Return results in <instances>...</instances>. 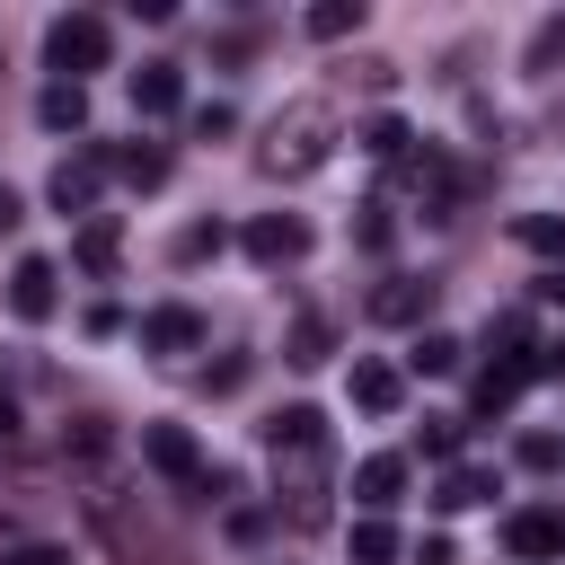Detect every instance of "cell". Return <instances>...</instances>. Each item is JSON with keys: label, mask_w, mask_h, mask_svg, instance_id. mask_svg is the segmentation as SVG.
<instances>
[{"label": "cell", "mask_w": 565, "mask_h": 565, "mask_svg": "<svg viewBox=\"0 0 565 565\" xmlns=\"http://www.w3.org/2000/svg\"><path fill=\"white\" fill-rule=\"evenodd\" d=\"M79 512H88V530H97V539H106V547H115L124 565H177V547H185V539H177V521H168V512H159L150 494H132V486H115L106 468L88 477V494H79Z\"/></svg>", "instance_id": "obj_1"}, {"label": "cell", "mask_w": 565, "mask_h": 565, "mask_svg": "<svg viewBox=\"0 0 565 565\" xmlns=\"http://www.w3.org/2000/svg\"><path fill=\"white\" fill-rule=\"evenodd\" d=\"M327 150H335V106H327V97H300V106H282V115H274V132H265L256 168H265V177H309Z\"/></svg>", "instance_id": "obj_2"}, {"label": "cell", "mask_w": 565, "mask_h": 565, "mask_svg": "<svg viewBox=\"0 0 565 565\" xmlns=\"http://www.w3.org/2000/svg\"><path fill=\"white\" fill-rule=\"evenodd\" d=\"M44 62H53L62 79H79V71H106V18H88V9H62V18L44 26Z\"/></svg>", "instance_id": "obj_3"}, {"label": "cell", "mask_w": 565, "mask_h": 565, "mask_svg": "<svg viewBox=\"0 0 565 565\" xmlns=\"http://www.w3.org/2000/svg\"><path fill=\"white\" fill-rule=\"evenodd\" d=\"M503 547H512L521 565H556V556H565V512H547V503H521V512L503 521Z\"/></svg>", "instance_id": "obj_4"}, {"label": "cell", "mask_w": 565, "mask_h": 565, "mask_svg": "<svg viewBox=\"0 0 565 565\" xmlns=\"http://www.w3.org/2000/svg\"><path fill=\"white\" fill-rule=\"evenodd\" d=\"M247 256H256L265 274H274V265H300V256H309V221H300V212H256V221H247Z\"/></svg>", "instance_id": "obj_5"}, {"label": "cell", "mask_w": 565, "mask_h": 565, "mask_svg": "<svg viewBox=\"0 0 565 565\" xmlns=\"http://www.w3.org/2000/svg\"><path fill=\"white\" fill-rule=\"evenodd\" d=\"M141 459L168 477V486H203V450L185 424H141Z\"/></svg>", "instance_id": "obj_6"}, {"label": "cell", "mask_w": 565, "mask_h": 565, "mask_svg": "<svg viewBox=\"0 0 565 565\" xmlns=\"http://www.w3.org/2000/svg\"><path fill=\"white\" fill-rule=\"evenodd\" d=\"M97 185H106V150H88V159H62V168L44 177L53 212H88V221H97Z\"/></svg>", "instance_id": "obj_7"}, {"label": "cell", "mask_w": 565, "mask_h": 565, "mask_svg": "<svg viewBox=\"0 0 565 565\" xmlns=\"http://www.w3.org/2000/svg\"><path fill=\"white\" fill-rule=\"evenodd\" d=\"M282 494H291V530H318L327 521V450L282 459Z\"/></svg>", "instance_id": "obj_8"}, {"label": "cell", "mask_w": 565, "mask_h": 565, "mask_svg": "<svg viewBox=\"0 0 565 565\" xmlns=\"http://www.w3.org/2000/svg\"><path fill=\"white\" fill-rule=\"evenodd\" d=\"M194 344H203V318H194L185 300L141 309V353H194Z\"/></svg>", "instance_id": "obj_9"}, {"label": "cell", "mask_w": 565, "mask_h": 565, "mask_svg": "<svg viewBox=\"0 0 565 565\" xmlns=\"http://www.w3.org/2000/svg\"><path fill=\"white\" fill-rule=\"evenodd\" d=\"M265 450H274V459H309V450H327V415H318V406H282V415H265Z\"/></svg>", "instance_id": "obj_10"}, {"label": "cell", "mask_w": 565, "mask_h": 565, "mask_svg": "<svg viewBox=\"0 0 565 565\" xmlns=\"http://www.w3.org/2000/svg\"><path fill=\"white\" fill-rule=\"evenodd\" d=\"M371 318H380V327H415V318H433V282H415V274H388V282L371 291Z\"/></svg>", "instance_id": "obj_11"}, {"label": "cell", "mask_w": 565, "mask_h": 565, "mask_svg": "<svg viewBox=\"0 0 565 565\" xmlns=\"http://www.w3.org/2000/svg\"><path fill=\"white\" fill-rule=\"evenodd\" d=\"M397 486H406V459H397V450H371V459L353 468V503H362L371 521H380V512L397 503Z\"/></svg>", "instance_id": "obj_12"}, {"label": "cell", "mask_w": 565, "mask_h": 565, "mask_svg": "<svg viewBox=\"0 0 565 565\" xmlns=\"http://www.w3.org/2000/svg\"><path fill=\"white\" fill-rule=\"evenodd\" d=\"M53 282H62V274H53L44 256H18V274H9V309H18L26 327H35V318H53Z\"/></svg>", "instance_id": "obj_13"}, {"label": "cell", "mask_w": 565, "mask_h": 565, "mask_svg": "<svg viewBox=\"0 0 565 565\" xmlns=\"http://www.w3.org/2000/svg\"><path fill=\"white\" fill-rule=\"evenodd\" d=\"M132 106H141V115H177V106H185V71H177V62H141V71H132Z\"/></svg>", "instance_id": "obj_14"}, {"label": "cell", "mask_w": 565, "mask_h": 565, "mask_svg": "<svg viewBox=\"0 0 565 565\" xmlns=\"http://www.w3.org/2000/svg\"><path fill=\"white\" fill-rule=\"evenodd\" d=\"M71 256H79V274H115V265H124V230H115V221L97 212V221H79Z\"/></svg>", "instance_id": "obj_15"}, {"label": "cell", "mask_w": 565, "mask_h": 565, "mask_svg": "<svg viewBox=\"0 0 565 565\" xmlns=\"http://www.w3.org/2000/svg\"><path fill=\"white\" fill-rule=\"evenodd\" d=\"M530 380H539V362H486V371H477V415H503Z\"/></svg>", "instance_id": "obj_16"}, {"label": "cell", "mask_w": 565, "mask_h": 565, "mask_svg": "<svg viewBox=\"0 0 565 565\" xmlns=\"http://www.w3.org/2000/svg\"><path fill=\"white\" fill-rule=\"evenodd\" d=\"M62 450H71V468H79V477H97V468L115 459V424H106V415H79V424L62 433Z\"/></svg>", "instance_id": "obj_17"}, {"label": "cell", "mask_w": 565, "mask_h": 565, "mask_svg": "<svg viewBox=\"0 0 565 565\" xmlns=\"http://www.w3.org/2000/svg\"><path fill=\"white\" fill-rule=\"evenodd\" d=\"M106 168H115L124 185H141V194L168 185V150H159V141H124V150H106Z\"/></svg>", "instance_id": "obj_18"}, {"label": "cell", "mask_w": 565, "mask_h": 565, "mask_svg": "<svg viewBox=\"0 0 565 565\" xmlns=\"http://www.w3.org/2000/svg\"><path fill=\"white\" fill-rule=\"evenodd\" d=\"M35 115H44L53 132H79V124H88V88H79V79H44V97H35Z\"/></svg>", "instance_id": "obj_19"}, {"label": "cell", "mask_w": 565, "mask_h": 565, "mask_svg": "<svg viewBox=\"0 0 565 565\" xmlns=\"http://www.w3.org/2000/svg\"><path fill=\"white\" fill-rule=\"evenodd\" d=\"M397 397H406V388H397L388 362H353V406H362V415H397Z\"/></svg>", "instance_id": "obj_20"}, {"label": "cell", "mask_w": 565, "mask_h": 565, "mask_svg": "<svg viewBox=\"0 0 565 565\" xmlns=\"http://www.w3.org/2000/svg\"><path fill=\"white\" fill-rule=\"evenodd\" d=\"M512 238H521L530 256H556V265H565V212H521Z\"/></svg>", "instance_id": "obj_21"}, {"label": "cell", "mask_w": 565, "mask_h": 565, "mask_svg": "<svg viewBox=\"0 0 565 565\" xmlns=\"http://www.w3.org/2000/svg\"><path fill=\"white\" fill-rule=\"evenodd\" d=\"M556 62H565V9H556V18H539V35H530V53H521V71H530V79H547Z\"/></svg>", "instance_id": "obj_22"}, {"label": "cell", "mask_w": 565, "mask_h": 565, "mask_svg": "<svg viewBox=\"0 0 565 565\" xmlns=\"http://www.w3.org/2000/svg\"><path fill=\"white\" fill-rule=\"evenodd\" d=\"M353 26H362V0H318V9H309V35H318V44H344Z\"/></svg>", "instance_id": "obj_23"}, {"label": "cell", "mask_w": 565, "mask_h": 565, "mask_svg": "<svg viewBox=\"0 0 565 565\" xmlns=\"http://www.w3.org/2000/svg\"><path fill=\"white\" fill-rule=\"evenodd\" d=\"M362 150H371V159H388V168H397V159H406V150H415V132H406V124H397V115H371V124H362Z\"/></svg>", "instance_id": "obj_24"}, {"label": "cell", "mask_w": 565, "mask_h": 565, "mask_svg": "<svg viewBox=\"0 0 565 565\" xmlns=\"http://www.w3.org/2000/svg\"><path fill=\"white\" fill-rule=\"evenodd\" d=\"M486 494H494V477H486V468H450L433 503H441V512H468V503H486Z\"/></svg>", "instance_id": "obj_25"}, {"label": "cell", "mask_w": 565, "mask_h": 565, "mask_svg": "<svg viewBox=\"0 0 565 565\" xmlns=\"http://www.w3.org/2000/svg\"><path fill=\"white\" fill-rule=\"evenodd\" d=\"M388 556H397V530L362 512V521H353V565H388Z\"/></svg>", "instance_id": "obj_26"}, {"label": "cell", "mask_w": 565, "mask_h": 565, "mask_svg": "<svg viewBox=\"0 0 565 565\" xmlns=\"http://www.w3.org/2000/svg\"><path fill=\"white\" fill-rule=\"evenodd\" d=\"M406 362H415V371H459V335H441V327H424Z\"/></svg>", "instance_id": "obj_27"}, {"label": "cell", "mask_w": 565, "mask_h": 565, "mask_svg": "<svg viewBox=\"0 0 565 565\" xmlns=\"http://www.w3.org/2000/svg\"><path fill=\"white\" fill-rule=\"evenodd\" d=\"M521 468H530V477H556V468H565V441H556V433H521Z\"/></svg>", "instance_id": "obj_28"}, {"label": "cell", "mask_w": 565, "mask_h": 565, "mask_svg": "<svg viewBox=\"0 0 565 565\" xmlns=\"http://www.w3.org/2000/svg\"><path fill=\"white\" fill-rule=\"evenodd\" d=\"M353 238H362V247H388V238H397V221H388V203H362V221H353Z\"/></svg>", "instance_id": "obj_29"}, {"label": "cell", "mask_w": 565, "mask_h": 565, "mask_svg": "<svg viewBox=\"0 0 565 565\" xmlns=\"http://www.w3.org/2000/svg\"><path fill=\"white\" fill-rule=\"evenodd\" d=\"M177 256H185V265H203V256H221V221H194V230L177 238Z\"/></svg>", "instance_id": "obj_30"}, {"label": "cell", "mask_w": 565, "mask_h": 565, "mask_svg": "<svg viewBox=\"0 0 565 565\" xmlns=\"http://www.w3.org/2000/svg\"><path fill=\"white\" fill-rule=\"evenodd\" d=\"M424 450L450 459V450H459V415H424Z\"/></svg>", "instance_id": "obj_31"}, {"label": "cell", "mask_w": 565, "mask_h": 565, "mask_svg": "<svg viewBox=\"0 0 565 565\" xmlns=\"http://www.w3.org/2000/svg\"><path fill=\"white\" fill-rule=\"evenodd\" d=\"M0 565H71V547H53V539H26V547H9Z\"/></svg>", "instance_id": "obj_32"}, {"label": "cell", "mask_w": 565, "mask_h": 565, "mask_svg": "<svg viewBox=\"0 0 565 565\" xmlns=\"http://www.w3.org/2000/svg\"><path fill=\"white\" fill-rule=\"evenodd\" d=\"M291 362H300V371H309V362H327V327H318V318L291 335Z\"/></svg>", "instance_id": "obj_33"}, {"label": "cell", "mask_w": 565, "mask_h": 565, "mask_svg": "<svg viewBox=\"0 0 565 565\" xmlns=\"http://www.w3.org/2000/svg\"><path fill=\"white\" fill-rule=\"evenodd\" d=\"M18 221H26V203H18V194H9V185H0V238H9V230H18Z\"/></svg>", "instance_id": "obj_34"}, {"label": "cell", "mask_w": 565, "mask_h": 565, "mask_svg": "<svg viewBox=\"0 0 565 565\" xmlns=\"http://www.w3.org/2000/svg\"><path fill=\"white\" fill-rule=\"evenodd\" d=\"M539 371H547V380H565V344H539Z\"/></svg>", "instance_id": "obj_35"}, {"label": "cell", "mask_w": 565, "mask_h": 565, "mask_svg": "<svg viewBox=\"0 0 565 565\" xmlns=\"http://www.w3.org/2000/svg\"><path fill=\"white\" fill-rule=\"evenodd\" d=\"M539 300H565V265H547V282H539Z\"/></svg>", "instance_id": "obj_36"}, {"label": "cell", "mask_w": 565, "mask_h": 565, "mask_svg": "<svg viewBox=\"0 0 565 565\" xmlns=\"http://www.w3.org/2000/svg\"><path fill=\"white\" fill-rule=\"evenodd\" d=\"M9 433H18V397L0 388V441H9Z\"/></svg>", "instance_id": "obj_37"}]
</instances>
